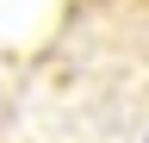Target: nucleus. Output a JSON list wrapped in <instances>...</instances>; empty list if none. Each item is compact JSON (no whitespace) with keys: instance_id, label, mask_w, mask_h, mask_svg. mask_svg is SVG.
Wrapping results in <instances>:
<instances>
[{"instance_id":"1","label":"nucleus","mask_w":149,"mask_h":143,"mask_svg":"<svg viewBox=\"0 0 149 143\" xmlns=\"http://www.w3.org/2000/svg\"><path fill=\"white\" fill-rule=\"evenodd\" d=\"M44 75L87 112L93 143H149V0H68Z\"/></svg>"}]
</instances>
